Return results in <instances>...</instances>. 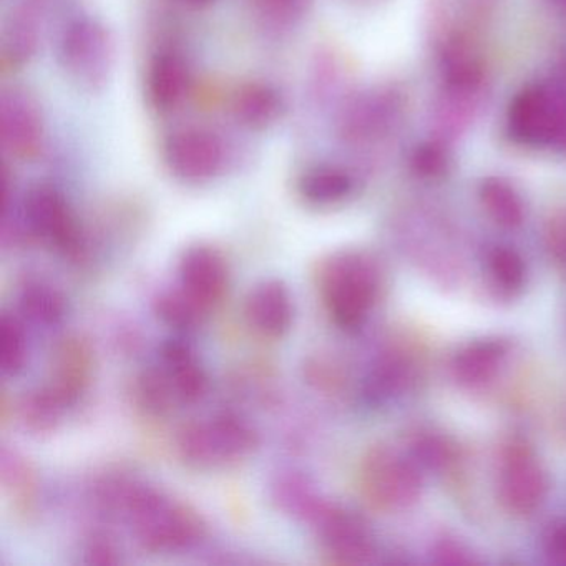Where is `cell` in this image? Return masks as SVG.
<instances>
[{
    "label": "cell",
    "mask_w": 566,
    "mask_h": 566,
    "mask_svg": "<svg viewBox=\"0 0 566 566\" xmlns=\"http://www.w3.org/2000/svg\"><path fill=\"white\" fill-rule=\"evenodd\" d=\"M553 4H555L563 14H566V0H553Z\"/></svg>",
    "instance_id": "37"
},
{
    "label": "cell",
    "mask_w": 566,
    "mask_h": 566,
    "mask_svg": "<svg viewBox=\"0 0 566 566\" xmlns=\"http://www.w3.org/2000/svg\"><path fill=\"white\" fill-rule=\"evenodd\" d=\"M2 482H4L6 489L11 492L15 505L29 510L35 495L34 473H32L29 463L15 455L4 453V457H2Z\"/></svg>",
    "instance_id": "29"
},
{
    "label": "cell",
    "mask_w": 566,
    "mask_h": 566,
    "mask_svg": "<svg viewBox=\"0 0 566 566\" xmlns=\"http://www.w3.org/2000/svg\"><path fill=\"white\" fill-rule=\"evenodd\" d=\"M34 4L21 6L8 22L4 52L15 64H24L34 55L39 44V21Z\"/></svg>",
    "instance_id": "21"
},
{
    "label": "cell",
    "mask_w": 566,
    "mask_h": 566,
    "mask_svg": "<svg viewBox=\"0 0 566 566\" xmlns=\"http://www.w3.org/2000/svg\"><path fill=\"white\" fill-rule=\"evenodd\" d=\"M413 455L427 469H442L452 460V449L439 437H422L413 446Z\"/></svg>",
    "instance_id": "31"
},
{
    "label": "cell",
    "mask_w": 566,
    "mask_h": 566,
    "mask_svg": "<svg viewBox=\"0 0 566 566\" xmlns=\"http://www.w3.org/2000/svg\"><path fill=\"white\" fill-rule=\"evenodd\" d=\"M548 247L556 263L566 270V214L556 218L548 230Z\"/></svg>",
    "instance_id": "34"
},
{
    "label": "cell",
    "mask_w": 566,
    "mask_h": 566,
    "mask_svg": "<svg viewBox=\"0 0 566 566\" xmlns=\"http://www.w3.org/2000/svg\"><path fill=\"white\" fill-rule=\"evenodd\" d=\"M545 552L552 563L566 566V522L549 526L545 535Z\"/></svg>",
    "instance_id": "33"
},
{
    "label": "cell",
    "mask_w": 566,
    "mask_h": 566,
    "mask_svg": "<svg viewBox=\"0 0 566 566\" xmlns=\"http://www.w3.org/2000/svg\"><path fill=\"white\" fill-rule=\"evenodd\" d=\"M180 287L210 313L228 291L227 261L207 244L188 248L180 260Z\"/></svg>",
    "instance_id": "11"
},
{
    "label": "cell",
    "mask_w": 566,
    "mask_h": 566,
    "mask_svg": "<svg viewBox=\"0 0 566 566\" xmlns=\"http://www.w3.org/2000/svg\"><path fill=\"white\" fill-rule=\"evenodd\" d=\"M87 559L95 565H114L118 563L117 549L108 538L94 539L88 545Z\"/></svg>",
    "instance_id": "35"
},
{
    "label": "cell",
    "mask_w": 566,
    "mask_h": 566,
    "mask_svg": "<svg viewBox=\"0 0 566 566\" xmlns=\"http://www.w3.org/2000/svg\"><path fill=\"white\" fill-rule=\"evenodd\" d=\"M138 396H140L145 409L157 413V416L170 412L171 407L180 402L177 392H175L174 384H171L170 377L167 376L164 367L142 374L140 380H138Z\"/></svg>",
    "instance_id": "28"
},
{
    "label": "cell",
    "mask_w": 566,
    "mask_h": 566,
    "mask_svg": "<svg viewBox=\"0 0 566 566\" xmlns=\"http://www.w3.org/2000/svg\"><path fill=\"white\" fill-rule=\"evenodd\" d=\"M25 221L32 233L65 254L77 253L78 231L67 201L55 188L39 185L25 197Z\"/></svg>",
    "instance_id": "10"
},
{
    "label": "cell",
    "mask_w": 566,
    "mask_h": 566,
    "mask_svg": "<svg viewBox=\"0 0 566 566\" xmlns=\"http://www.w3.org/2000/svg\"><path fill=\"white\" fill-rule=\"evenodd\" d=\"M244 319L261 336L283 337L293 324V301L286 284L280 280L256 284L244 303Z\"/></svg>",
    "instance_id": "14"
},
{
    "label": "cell",
    "mask_w": 566,
    "mask_h": 566,
    "mask_svg": "<svg viewBox=\"0 0 566 566\" xmlns=\"http://www.w3.org/2000/svg\"><path fill=\"white\" fill-rule=\"evenodd\" d=\"M254 11L274 24H294L307 12L310 0H250Z\"/></svg>",
    "instance_id": "30"
},
{
    "label": "cell",
    "mask_w": 566,
    "mask_h": 566,
    "mask_svg": "<svg viewBox=\"0 0 566 566\" xmlns=\"http://www.w3.org/2000/svg\"><path fill=\"white\" fill-rule=\"evenodd\" d=\"M412 377L409 363L399 356H386L379 360L367 382V394L376 400H386L406 389Z\"/></svg>",
    "instance_id": "26"
},
{
    "label": "cell",
    "mask_w": 566,
    "mask_h": 566,
    "mask_svg": "<svg viewBox=\"0 0 566 566\" xmlns=\"http://www.w3.org/2000/svg\"><path fill=\"white\" fill-rule=\"evenodd\" d=\"M505 356L506 346L499 339L467 344L453 357V377L465 387L483 386L496 376Z\"/></svg>",
    "instance_id": "16"
},
{
    "label": "cell",
    "mask_w": 566,
    "mask_h": 566,
    "mask_svg": "<svg viewBox=\"0 0 566 566\" xmlns=\"http://www.w3.org/2000/svg\"><path fill=\"white\" fill-rule=\"evenodd\" d=\"M353 177L334 165L307 168L297 181V193L311 207H333L353 193Z\"/></svg>",
    "instance_id": "18"
},
{
    "label": "cell",
    "mask_w": 566,
    "mask_h": 566,
    "mask_svg": "<svg viewBox=\"0 0 566 566\" xmlns=\"http://www.w3.org/2000/svg\"><path fill=\"white\" fill-rule=\"evenodd\" d=\"M114 61V44L104 25L78 19L65 29L61 41V64L72 81L85 88H98L107 81Z\"/></svg>",
    "instance_id": "5"
},
{
    "label": "cell",
    "mask_w": 566,
    "mask_h": 566,
    "mask_svg": "<svg viewBox=\"0 0 566 566\" xmlns=\"http://www.w3.org/2000/svg\"><path fill=\"white\" fill-rule=\"evenodd\" d=\"M256 447L258 437L254 430L240 417L230 413L187 423L177 436L178 455L195 470L238 465Z\"/></svg>",
    "instance_id": "3"
},
{
    "label": "cell",
    "mask_w": 566,
    "mask_h": 566,
    "mask_svg": "<svg viewBox=\"0 0 566 566\" xmlns=\"http://www.w3.org/2000/svg\"><path fill=\"white\" fill-rule=\"evenodd\" d=\"M19 304L25 317L44 326L57 324L65 313L64 297L61 293L41 281H31L22 287Z\"/></svg>",
    "instance_id": "22"
},
{
    "label": "cell",
    "mask_w": 566,
    "mask_h": 566,
    "mask_svg": "<svg viewBox=\"0 0 566 566\" xmlns=\"http://www.w3.org/2000/svg\"><path fill=\"white\" fill-rule=\"evenodd\" d=\"M317 281L334 323L346 331L363 326L380 290L379 268L373 258L359 251H340L321 264Z\"/></svg>",
    "instance_id": "2"
},
{
    "label": "cell",
    "mask_w": 566,
    "mask_h": 566,
    "mask_svg": "<svg viewBox=\"0 0 566 566\" xmlns=\"http://www.w3.org/2000/svg\"><path fill=\"white\" fill-rule=\"evenodd\" d=\"M412 164L422 177H437L446 168V155L436 145H426L416 151Z\"/></svg>",
    "instance_id": "32"
},
{
    "label": "cell",
    "mask_w": 566,
    "mask_h": 566,
    "mask_svg": "<svg viewBox=\"0 0 566 566\" xmlns=\"http://www.w3.org/2000/svg\"><path fill=\"white\" fill-rule=\"evenodd\" d=\"M161 367L170 377L180 402H197L207 392V374L190 347L185 344H167L164 347V366Z\"/></svg>",
    "instance_id": "17"
},
{
    "label": "cell",
    "mask_w": 566,
    "mask_h": 566,
    "mask_svg": "<svg viewBox=\"0 0 566 566\" xmlns=\"http://www.w3.org/2000/svg\"><path fill=\"white\" fill-rule=\"evenodd\" d=\"M281 112V98L273 88L263 84L244 85L234 95L233 114L248 128H266Z\"/></svg>",
    "instance_id": "19"
},
{
    "label": "cell",
    "mask_w": 566,
    "mask_h": 566,
    "mask_svg": "<svg viewBox=\"0 0 566 566\" xmlns=\"http://www.w3.org/2000/svg\"><path fill=\"white\" fill-rule=\"evenodd\" d=\"M548 480L538 457L525 442L510 443L502 457L499 495L515 515H530L545 500Z\"/></svg>",
    "instance_id": "6"
},
{
    "label": "cell",
    "mask_w": 566,
    "mask_h": 566,
    "mask_svg": "<svg viewBox=\"0 0 566 566\" xmlns=\"http://www.w3.org/2000/svg\"><path fill=\"white\" fill-rule=\"evenodd\" d=\"M28 363V337L18 317L0 319V366L6 376H18Z\"/></svg>",
    "instance_id": "27"
},
{
    "label": "cell",
    "mask_w": 566,
    "mask_h": 566,
    "mask_svg": "<svg viewBox=\"0 0 566 566\" xmlns=\"http://www.w3.org/2000/svg\"><path fill=\"white\" fill-rule=\"evenodd\" d=\"M94 373V350L81 336H69L55 346L48 389L64 407L74 406L87 390Z\"/></svg>",
    "instance_id": "12"
},
{
    "label": "cell",
    "mask_w": 566,
    "mask_h": 566,
    "mask_svg": "<svg viewBox=\"0 0 566 566\" xmlns=\"http://www.w3.org/2000/svg\"><path fill=\"white\" fill-rule=\"evenodd\" d=\"M510 134L523 144L562 142L566 134L565 102L549 88H526L510 107Z\"/></svg>",
    "instance_id": "9"
},
{
    "label": "cell",
    "mask_w": 566,
    "mask_h": 566,
    "mask_svg": "<svg viewBox=\"0 0 566 566\" xmlns=\"http://www.w3.org/2000/svg\"><path fill=\"white\" fill-rule=\"evenodd\" d=\"M65 407L52 396L48 387L29 392L19 406L22 422L31 432L48 433L55 429Z\"/></svg>",
    "instance_id": "24"
},
{
    "label": "cell",
    "mask_w": 566,
    "mask_h": 566,
    "mask_svg": "<svg viewBox=\"0 0 566 566\" xmlns=\"http://www.w3.org/2000/svg\"><path fill=\"white\" fill-rule=\"evenodd\" d=\"M175 4L181 6L187 9H203L208 8L214 0H174Z\"/></svg>",
    "instance_id": "36"
},
{
    "label": "cell",
    "mask_w": 566,
    "mask_h": 566,
    "mask_svg": "<svg viewBox=\"0 0 566 566\" xmlns=\"http://www.w3.org/2000/svg\"><path fill=\"white\" fill-rule=\"evenodd\" d=\"M486 270L495 286L505 293H516L525 286V260L513 248H493L486 256Z\"/></svg>",
    "instance_id": "25"
},
{
    "label": "cell",
    "mask_w": 566,
    "mask_h": 566,
    "mask_svg": "<svg viewBox=\"0 0 566 566\" xmlns=\"http://www.w3.org/2000/svg\"><path fill=\"white\" fill-rule=\"evenodd\" d=\"M188 78V67L181 55L174 51L160 52L148 71L150 104L160 112L171 111L187 94Z\"/></svg>",
    "instance_id": "15"
},
{
    "label": "cell",
    "mask_w": 566,
    "mask_h": 566,
    "mask_svg": "<svg viewBox=\"0 0 566 566\" xmlns=\"http://www.w3.org/2000/svg\"><path fill=\"white\" fill-rule=\"evenodd\" d=\"M107 492L108 505L124 513L145 552L174 553L191 548L207 533L197 510L160 490L115 483Z\"/></svg>",
    "instance_id": "1"
},
{
    "label": "cell",
    "mask_w": 566,
    "mask_h": 566,
    "mask_svg": "<svg viewBox=\"0 0 566 566\" xmlns=\"http://www.w3.org/2000/svg\"><path fill=\"white\" fill-rule=\"evenodd\" d=\"M155 311L165 324L175 329H193L208 316V311L181 287L160 294L155 301Z\"/></svg>",
    "instance_id": "23"
},
{
    "label": "cell",
    "mask_w": 566,
    "mask_h": 566,
    "mask_svg": "<svg viewBox=\"0 0 566 566\" xmlns=\"http://www.w3.org/2000/svg\"><path fill=\"white\" fill-rule=\"evenodd\" d=\"M360 489L374 509H403L419 499V469L396 450L374 447L360 467Z\"/></svg>",
    "instance_id": "4"
},
{
    "label": "cell",
    "mask_w": 566,
    "mask_h": 566,
    "mask_svg": "<svg viewBox=\"0 0 566 566\" xmlns=\"http://www.w3.org/2000/svg\"><path fill=\"white\" fill-rule=\"evenodd\" d=\"M310 523L331 563L360 565L373 559V535L356 513L323 502Z\"/></svg>",
    "instance_id": "7"
},
{
    "label": "cell",
    "mask_w": 566,
    "mask_h": 566,
    "mask_svg": "<svg viewBox=\"0 0 566 566\" xmlns=\"http://www.w3.org/2000/svg\"><path fill=\"white\" fill-rule=\"evenodd\" d=\"M480 200L489 217L506 230L518 228L525 220L522 198L512 185L499 178H490L480 187Z\"/></svg>",
    "instance_id": "20"
},
{
    "label": "cell",
    "mask_w": 566,
    "mask_h": 566,
    "mask_svg": "<svg viewBox=\"0 0 566 566\" xmlns=\"http://www.w3.org/2000/svg\"><path fill=\"white\" fill-rule=\"evenodd\" d=\"M2 144L12 157L32 160L41 154L44 125L38 105L21 92H11L2 98L0 108Z\"/></svg>",
    "instance_id": "13"
},
{
    "label": "cell",
    "mask_w": 566,
    "mask_h": 566,
    "mask_svg": "<svg viewBox=\"0 0 566 566\" xmlns=\"http://www.w3.org/2000/svg\"><path fill=\"white\" fill-rule=\"evenodd\" d=\"M165 164L178 180L205 184L220 174L224 148L218 135L207 128L188 127L175 132L165 142Z\"/></svg>",
    "instance_id": "8"
}]
</instances>
